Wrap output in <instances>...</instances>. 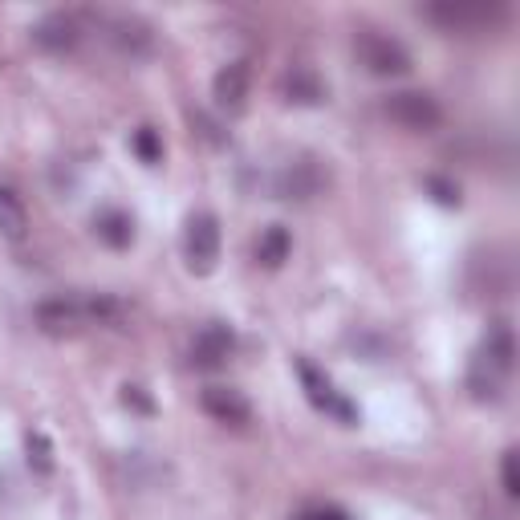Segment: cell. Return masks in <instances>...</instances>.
Here are the masks:
<instances>
[{"label": "cell", "mask_w": 520, "mask_h": 520, "mask_svg": "<svg viewBox=\"0 0 520 520\" xmlns=\"http://www.w3.org/2000/svg\"><path fill=\"white\" fill-rule=\"evenodd\" d=\"M0 232L9 240H25V232H29V212L13 187H0Z\"/></svg>", "instance_id": "17"}, {"label": "cell", "mask_w": 520, "mask_h": 520, "mask_svg": "<svg viewBox=\"0 0 520 520\" xmlns=\"http://www.w3.org/2000/svg\"><path fill=\"white\" fill-rule=\"evenodd\" d=\"M325 187V171L313 163V159H297L289 163L281 175H277V195L281 200H293V204H305Z\"/></svg>", "instance_id": "6"}, {"label": "cell", "mask_w": 520, "mask_h": 520, "mask_svg": "<svg viewBox=\"0 0 520 520\" xmlns=\"http://www.w3.org/2000/svg\"><path fill=\"white\" fill-rule=\"evenodd\" d=\"M297 370H301V382H305V390H309L313 407H321V411L338 415L342 423H354V407H350L346 399H338V390L330 386V378H321V374H317L309 362H297Z\"/></svg>", "instance_id": "11"}, {"label": "cell", "mask_w": 520, "mask_h": 520, "mask_svg": "<svg viewBox=\"0 0 520 520\" xmlns=\"http://www.w3.org/2000/svg\"><path fill=\"white\" fill-rule=\"evenodd\" d=\"M37 325L45 334H53V338L74 334V330H82V325H86V309L74 297H53V301L37 305Z\"/></svg>", "instance_id": "9"}, {"label": "cell", "mask_w": 520, "mask_h": 520, "mask_svg": "<svg viewBox=\"0 0 520 520\" xmlns=\"http://www.w3.org/2000/svg\"><path fill=\"white\" fill-rule=\"evenodd\" d=\"M386 118L399 122L403 130H415V135H431L443 122V106L427 90H399L386 98Z\"/></svg>", "instance_id": "3"}, {"label": "cell", "mask_w": 520, "mask_h": 520, "mask_svg": "<svg viewBox=\"0 0 520 520\" xmlns=\"http://www.w3.org/2000/svg\"><path fill=\"white\" fill-rule=\"evenodd\" d=\"M82 309H86V325H118V321L126 317V305H122L118 297H110V293L86 297Z\"/></svg>", "instance_id": "18"}, {"label": "cell", "mask_w": 520, "mask_h": 520, "mask_svg": "<svg viewBox=\"0 0 520 520\" xmlns=\"http://www.w3.org/2000/svg\"><path fill=\"white\" fill-rule=\"evenodd\" d=\"M29 464L41 472V476H49L53 472V455H49V439L41 435V431H33L29 435Z\"/></svg>", "instance_id": "20"}, {"label": "cell", "mask_w": 520, "mask_h": 520, "mask_svg": "<svg viewBox=\"0 0 520 520\" xmlns=\"http://www.w3.org/2000/svg\"><path fill=\"white\" fill-rule=\"evenodd\" d=\"M130 147H135V155H139L143 163H159V159H163V143H159V135H155L151 126L135 130V139H130Z\"/></svg>", "instance_id": "19"}, {"label": "cell", "mask_w": 520, "mask_h": 520, "mask_svg": "<svg viewBox=\"0 0 520 520\" xmlns=\"http://www.w3.org/2000/svg\"><path fill=\"white\" fill-rule=\"evenodd\" d=\"M94 232L110 248H130V240H135V220H130L126 212H118V208H110V212H98Z\"/></svg>", "instance_id": "15"}, {"label": "cell", "mask_w": 520, "mask_h": 520, "mask_svg": "<svg viewBox=\"0 0 520 520\" xmlns=\"http://www.w3.org/2000/svg\"><path fill=\"white\" fill-rule=\"evenodd\" d=\"M289 252H293V240H289V232H285L281 224H273V228L260 232V240H256V260H260L265 269H281L285 260H289Z\"/></svg>", "instance_id": "16"}, {"label": "cell", "mask_w": 520, "mask_h": 520, "mask_svg": "<svg viewBox=\"0 0 520 520\" xmlns=\"http://www.w3.org/2000/svg\"><path fill=\"white\" fill-rule=\"evenodd\" d=\"M500 480H504V496H520V468H516V451L512 447L500 460Z\"/></svg>", "instance_id": "21"}, {"label": "cell", "mask_w": 520, "mask_h": 520, "mask_svg": "<svg viewBox=\"0 0 520 520\" xmlns=\"http://www.w3.org/2000/svg\"><path fill=\"white\" fill-rule=\"evenodd\" d=\"M354 53L358 61L366 65V70L374 78H403L411 74V53L399 37H390V33H378V29H362L354 37Z\"/></svg>", "instance_id": "1"}, {"label": "cell", "mask_w": 520, "mask_h": 520, "mask_svg": "<svg viewBox=\"0 0 520 520\" xmlns=\"http://www.w3.org/2000/svg\"><path fill=\"white\" fill-rule=\"evenodd\" d=\"M183 256H187V269L200 273V277L216 269V260H220V220L212 212H200V216L187 220Z\"/></svg>", "instance_id": "4"}, {"label": "cell", "mask_w": 520, "mask_h": 520, "mask_svg": "<svg viewBox=\"0 0 520 520\" xmlns=\"http://www.w3.org/2000/svg\"><path fill=\"white\" fill-rule=\"evenodd\" d=\"M232 350H236V334L228 330V325L212 321V325H204V330L195 334V342H191V366H195V370H220V366L232 358Z\"/></svg>", "instance_id": "5"}, {"label": "cell", "mask_w": 520, "mask_h": 520, "mask_svg": "<svg viewBox=\"0 0 520 520\" xmlns=\"http://www.w3.org/2000/svg\"><path fill=\"white\" fill-rule=\"evenodd\" d=\"M281 94L297 106H317V102H325V82L317 78L313 65H289L281 78Z\"/></svg>", "instance_id": "13"}, {"label": "cell", "mask_w": 520, "mask_h": 520, "mask_svg": "<svg viewBox=\"0 0 520 520\" xmlns=\"http://www.w3.org/2000/svg\"><path fill=\"white\" fill-rule=\"evenodd\" d=\"M248 86H252L248 61H228L224 70L216 74V82H212V98H216L220 110H244V102H248Z\"/></svg>", "instance_id": "10"}, {"label": "cell", "mask_w": 520, "mask_h": 520, "mask_svg": "<svg viewBox=\"0 0 520 520\" xmlns=\"http://www.w3.org/2000/svg\"><path fill=\"white\" fill-rule=\"evenodd\" d=\"M301 520H350L342 508H313V512H305Z\"/></svg>", "instance_id": "24"}, {"label": "cell", "mask_w": 520, "mask_h": 520, "mask_svg": "<svg viewBox=\"0 0 520 520\" xmlns=\"http://www.w3.org/2000/svg\"><path fill=\"white\" fill-rule=\"evenodd\" d=\"M427 187L435 191V200H439V204H447V208H455V204H460V187H455V183H447V179L431 175V179H427Z\"/></svg>", "instance_id": "22"}, {"label": "cell", "mask_w": 520, "mask_h": 520, "mask_svg": "<svg viewBox=\"0 0 520 520\" xmlns=\"http://www.w3.org/2000/svg\"><path fill=\"white\" fill-rule=\"evenodd\" d=\"M427 21H435L447 33L488 29L504 21V5L500 0H435V5H427Z\"/></svg>", "instance_id": "2"}, {"label": "cell", "mask_w": 520, "mask_h": 520, "mask_svg": "<svg viewBox=\"0 0 520 520\" xmlns=\"http://www.w3.org/2000/svg\"><path fill=\"white\" fill-rule=\"evenodd\" d=\"M200 407L216 419V423H228V427H244L252 419V403L232 386H208L200 395Z\"/></svg>", "instance_id": "8"}, {"label": "cell", "mask_w": 520, "mask_h": 520, "mask_svg": "<svg viewBox=\"0 0 520 520\" xmlns=\"http://www.w3.org/2000/svg\"><path fill=\"white\" fill-rule=\"evenodd\" d=\"M122 403H126V407H135V411H143V415L155 411V403L143 395V386H122Z\"/></svg>", "instance_id": "23"}, {"label": "cell", "mask_w": 520, "mask_h": 520, "mask_svg": "<svg viewBox=\"0 0 520 520\" xmlns=\"http://www.w3.org/2000/svg\"><path fill=\"white\" fill-rule=\"evenodd\" d=\"M33 41L45 53H70L82 41V21L74 13H49L33 25Z\"/></svg>", "instance_id": "7"}, {"label": "cell", "mask_w": 520, "mask_h": 520, "mask_svg": "<svg viewBox=\"0 0 520 520\" xmlns=\"http://www.w3.org/2000/svg\"><path fill=\"white\" fill-rule=\"evenodd\" d=\"M480 362H484L488 370H496L500 378L512 374V366H516V338H512V325H508V321H496L492 330H488V342H484V350H480Z\"/></svg>", "instance_id": "12"}, {"label": "cell", "mask_w": 520, "mask_h": 520, "mask_svg": "<svg viewBox=\"0 0 520 520\" xmlns=\"http://www.w3.org/2000/svg\"><path fill=\"white\" fill-rule=\"evenodd\" d=\"M110 37H114V45H118L122 53H130V57H143V53H151V45H155L151 25L139 21V17H118V21L110 25Z\"/></svg>", "instance_id": "14"}]
</instances>
